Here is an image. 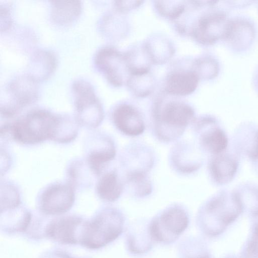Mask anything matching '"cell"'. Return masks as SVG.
I'll return each instance as SVG.
<instances>
[{
  "instance_id": "25",
  "label": "cell",
  "mask_w": 258,
  "mask_h": 258,
  "mask_svg": "<svg viewBox=\"0 0 258 258\" xmlns=\"http://www.w3.org/2000/svg\"><path fill=\"white\" fill-rule=\"evenodd\" d=\"M130 75L150 72L152 62L143 44L136 45L124 53Z\"/></svg>"
},
{
  "instance_id": "6",
  "label": "cell",
  "mask_w": 258,
  "mask_h": 258,
  "mask_svg": "<svg viewBox=\"0 0 258 258\" xmlns=\"http://www.w3.org/2000/svg\"><path fill=\"white\" fill-rule=\"evenodd\" d=\"M75 120L88 128H96L102 122L104 110L92 86L84 80L73 83Z\"/></svg>"
},
{
  "instance_id": "9",
  "label": "cell",
  "mask_w": 258,
  "mask_h": 258,
  "mask_svg": "<svg viewBox=\"0 0 258 258\" xmlns=\"http://www.w3.org/2000/svg\"><path fill=\"white\" fill-rule=\"evenodd\" d=\"M95 63L107 81L115 87H120L130 76L124 53L111 46L100 48L95 56Z\"/></svg>"
},
{
  "instance_id": "12",
  "label": "cell",
  "mask_w": 258,
  "mask_h": 258,
  "mask_svg": "<svg viewBox=\"0 0 258 258\" xmlns=\"http://www.w3.org/2000/svg\"><path fill=\"white\" fill-rule=\"evenodd\" d=\"M75 199L73 186L69 183L56 182L48 185L40 192L39 205L44 213L58 215L69 211Z\"/></svg>"
},
{
  "instance_id": "11",
  "label": "cell",
  "mask_w": 258,
  "mask_h": 258,
  "mask_svg": "<svg viewBox=\"0 0 258 258\" xmlns=\"http://www.w3.org/2000/svg\"><path fill=\"white\" fill-rule=\"evenodd\" d=\"M155 155L152 148L142 142L134 141L121 150L119 163L123 175L134 173L149 172L155 164Z\"/></svg>"
},
{
  "instance_id": "27",
  "label": "cell",
  "mask_w": 258,
  "mask_h": 258,
  "mask_svg": "<svg viewBox=\"0 0 258 258\" xmlns=\"http://www.w3.org/2000/svg\"><path fill=\"white\" fill-rule=\"evenodd\" d=\"M177 250L179 258H211L204 242L194 236L186 237L181 241Z\"/></svg>"
},
{
  "instance_id": "33",
  "label": "cell",
  "mask_w": 258,
  "mask_h": 258,
  "mask_svg": "<svg viewBox=\"0 0 258 258\" xmlns=\"http://www.w3.org/2000/svg\"><path fill=\"white\" fill-rule=\"evenodd\" d=\"M249 156L251 160L258 163V132L255 134L253 146L249 152Z\"/></svg>"
},
{
  "instance_id": "7",
  "label": "cell",
  "mask_w": 258,
  "mask_h": 258,
  "mask_svg": "<svg viewBox=\"0 0 258 258\" xmlns=\"http://www.w3.org/2000/svg\"><path fill=\"white\" fill-rule=\"evenodd\" d=\"M37 82L28 75L13 80L6 90L1 112L5 117L13 116L24 107L36 101L38 97Z\"/></svg>"
},
{
  "instance_id": "2",
  "label": "cell",
  "mask_w": 258,
  "mask_h": 258,
  "mask_svg": "<svg viewBox=\"0 0 258 258\" xmlns=\"http://www.w3.org/2000/svg\"><path fill=\"white\" fill-rule=\"evenodd\" d=\"M63 116L44 109L31 111L12 124L2 127L4 134L24 145H34L47 140L56 142Z\"/></svg>"
},
{
  "instance_id": "14",
  "label": "cell",
  "mask_w": 258,
  "mask_h": 258,
  "mask_svg": "<svg viewBox=\"0 0 258 258\" xmlns=\"http://www.w3.org/2000/svg\"><path fill=\"white\" fill-rule=\"evenodd\" d=\"M111 119L116 129L127 137L140 136L146 130V122L142 113L128 103L117 105L112 111Z\"/></svg>"
},
{
  "instance_id": "23",
  "label": "cell",
  "mask_w": 258,
  "mask_h": 258,
  "mask_svg": "<svg viewBox=\"0 0 258 258\" xmlns=\"http://www.w3.org/2000/svg\"><path fill=\"white\" fill-rule=\"evenodd\" d=\"M55 58L51 52L47 51L37 52L32 58L29 76L37 81L45 79L53 72L55 67Z\"/></svg>"
},
{
  "instance_id": "29",
  "label": "cell",
  "mask_w": 258,
  "mask_h": 258,
  "mask_svg": "<svg viewBox=\"0 0 258 258\" xmlns=\"http://www.w3.org/2000/svg\"><path fill=\"white\" fill-rule=\"evenodd\" d=\"M192 70L199 78L211 79L215 77L217 72V65L212 58L201 56L194 61Z\"/></svg>"
},
{
  "instance_id": "10",
  "label": "cell",
  "mask_w": 258,
  "mask_h": 258,
  "mask_svg": "<svg viewBox=\"0 0 258 258\" xmlns=\"http://www.w3.org/2000/svg\"><path fill=\"white\" fill-rule=\"evenodd\" d=\"M202 153L196 142L180 139L174 143L169 151V164L178 174H193L203 165Z\"/></svg>"
},
{
  "instance_id": "16",
  "label": "cell",
  "mask_w": 258,
  "mask_h": 258,
  "mask_svg": "<svg viewBox=\"0 0 258 258\" xmlns=\"http://www.w3.org/2000/svg\"><path fill=\"white\" fill-rule=\"evenodd\" d=\"M199 77L191 70H178L171 72L165 82V91L171 95L184 96L197 89Z\"/></svg>"
},
{
  "instance_id": "3",
  "label": "cell",
  "mask_w": 258,
  "mask_h": 258,
  "mask_svg": "<svg viewBox=\"0 0 258 258\" xmlns=\"http://www.w3.org/2000/svg\"><path fill=\"white\" fill-rule=\"evenodd\" d=\"M243 204L236 192H219L200 207L196 221L200 230L208 236L221 233L241 213Z\"/></svg>"
},
{
  "instance_id": "20",
  "label": "cell",
  "mask_w": 258,
  "mask_h": 258,
  "mask_svg": "<svg viewBox=\"0 0 258 258\" xmlns=\"http://www.w3.org/2000/svg\"><path fill=\"white\" fill-rule=\"evenodd\" d=\"M126 243L128 250L133 254H143L150 250L153 241L149 231V222L137 221L131 225Z\"/></svg>"
},
{
  "instance_id": "28",
  "label": "cell",
  "mask_w": 258,
  "mask_h": 258,
  "mask_svg": "<svg viewBox=\"0 0 258 258\" xmlns=\"http://www.w3.org/2000/svg\"><path fill=\"white\" fill-rule=\"evenodd\" d=\"M154 5L160 16L171 20L180 18L186 10L184 1H156Z\"/></svg>"
},
{
  "instance_id": "17",
  "label": "cell",
  "mask_w": 258,
  "mask_h": 258,
  "mask_svg": "<svg viewBox=\"0 0 258 258\" xmlns=\"http://www.w3.org/2000/svg\"><path fill=\"white\" fill-rule=\"evenodd\" d=\"M208 168L212 181L217 184L223 185L233 179L237 170L238 163L232 156L222 153L211 157Z\"/></svg>"
},
{
  "instance_id": "13",
  "label": "cell",
  "mask_w": 258,
  "mask_h": 258,
  "mask_svg": "<svg viewBox=\"0 0 258 258\" xmlns=\"http://www.w3.org/2000/svg\"><path fill=\"white\" fill-rule=\"evenodd\" d=\"M229 22L221 12H211L200 16L189 30L190 35L199 43L211 44L220 38H226Z\"/></svg>"
},
{
  "instance_id": "5",
  "label": "cell",
  "mask_w": 258,
  "mask_h": 258,
  "mask_svg": "<svg viewBox=\"0 0 258 258\" xmlns=\"http://www.w3.org/2000/svg\"><path fill=\"white\" fill-rule=\"evenodd\" d=\"M189 223L187 209L182 204H172L160 211L149 222V231L153 241L163 245L175 242Z\"/></svg>"
},
{
  "instance_id": "4",
  "label": "cell",
  "mask_w": 258,
  "mask_h": 258,
  "mask_svg": "<svg viewBox=\"0 0 258 258\" xmlns=\"http://www.w3.org/2000/svg\"><path fill=\"white\" fill-rule=\"evenodd\" d=\"M125 221V217L120 209L112 207L104 208L84 225L80 242L89 248L103 247L121 234Z\"/></svg>"
},
{
  "instance_id": "21",
  "label": "cell",
  "mask_w": 258,
  "mask_h": 258,
  "mask_svg": "<svg viewBox=\"0 0 258 258\" xmlns=\"http://www.w3.org/2000/svg\"><path fill=\"white\" fill-rule=\"evenodd\" d=\"M143 44L152 63L155 64L165 63L175 52L171 40L160 34L149 36Z\"/></svg>"
},
{
  "instance_id": "8",
  "label": "cell",
  "mask_w": 258,
  "mask_h": 258,
  "mask_svg": "<svg viewBox=\"0 0 258 258\" xmlns=\"http://www.w3.org/2000/svg\"><path fill=\"white\" fill-rule=\"evenodd\" d=\"M216 123L214 118L204 115L196 117L191 124L198 147L203 153L212 156L223 153L228 145L227 136Z\"/></svg>"
},
{
  "instance_id": "1",
  "label": "cell",
  "mask_w": 258,
  "mask_h": 258,
  "mask_svg": "<svg viewBox=\"0 0 258 258\" xmlns=\"http://www.w3.org/2000/svg\"><path fill=\"white\" fill-rule=\"evenodd\" d=\"M195 118V110L188 103L178 100L158 99L151 108V132L162 143H174L180 139Z\"/></svg>"
},
{
  "instance_id": "18",
  "label": "cell",
  "mask_w": 258,
  "mask_h": 258,
  "mask_svg": "<svg viewBox=\"0 0 258 258\" xmlns=\"http://www.w3.org/2000/svg\"><path fill=\"white\" fill-rule=\"evenodd\" d=\"M82 219L76 216H68L53 221L47 226L46 233L56 241L73 244L78 242L77 232Z\"/></svg>"
},
{
  "instance_id": "24",
  "label": "cell",
  "mask_w": 258,
  "mask_h": 258,
  "mask_svg": "<svg viewBox=\"0 0 258 258\" xmlns=\"http://www.w3.org/2000/svg\"><path fill=\"white\" fill-rule=\"evenodd\" d=\"M51 17L56 23L67 24L79 15L82 5L79 1H55L51 4Z\"/></svg>"
},
{
  "instance_id": "26",
  "label": "cell",
  "mask_w": 258,
  "mask_h": 258,
  "mask_svg": "<svg viewBox=\"0 0 258 258\" xmlns=\"http://www.w3.org/2000/svg\"><path fill=\"white\" fill-rule=\"evenodd\" d=\"M128 88L136 97L148 96L155 88V79L151 73L130 75L126 82Z\"/></svg>"
},
{
  "instance_id": "19",
  "label": "cell",
  "mask_w": 258,
  "mask_h": 258,
  "mask_svg": "<svg viewBox=\"0 0 258 258\" xmlns=\"http://www.w3.org/2000/svg\"><path fill=\"white\" fill-rule=\"evenodd\" d=\"M124 191L123 177L116 168L105 172L101 175L96 185L97 196L103 201L108 203L118 200Z\"/></svg>"
},
{
  "instance_id": "22",
  "label": "cell",
  "mask_w": 258,
  "mask_h": 258,
  "mask_svg": "<svg viewBox=\"0 0 258 258\" xmlns=\"http://www.w3.org/2000/svg\"><path fill=\"white\" fill-rule=\"evenodd\" d=\"M124 191L136 199H144L153 191V184L146 173H134L124 175Z\"/></svg>"
},
{
  "instance_id": "15",
  "label": "cell",
  "mask_w": 258,
  "mask_h": 258,
  "mask_svg": "<svg viewBox=\"0 0 258 258\" xmlns=\"http://www.w3.org/2000/svg\"><path fill=\"white\" fill-rule=\"evenodd\" d=\"M87 152L86 161L91 171L99 175L116 157L117 149L114 140L108 135L99 134L95 137Z\"/></svg>"
},
{
  "instance_id": "30",
  "label": "cell",
  "mask_w": 258,
  "mask_h": 258,
  "mask_svg": "<svg viewBox=\"0 0 258 258\" xmlns=\"http://www.w3.org/2000/svg\"><path fill=\"white\" fill-rule=\"evenodd\" d=\"M1 209H13L20 204V195L16 186L10 183L1 185Z\"/></svg>"
},
{
  "instance_id": "31",
  "label": "cell",
  "mask_w": 258,
  "mask_h": 258,
  "mask_svg": "<svg viewBox=\"0 0 258 258\" xmlns=\"http://www.w3.org/2000/svg\"><path fill=\"white\" fill-rule=\"evenodd\" d=\"M245 258H258V221L254 224L245 249Z\"/></svg>"
},
{
  "instance_id": "32",
  "label": "cell",
  "mask_w": 258,
  "mask_h": 258,
  "mask_svg": "<svg viewBox=\"0 0 258 258\" xmlns=\"http://www.w3.org/2000/svg\"><path fill=\"white\" fill-rule=\"evenodd\" d=\"M144 3L142 1H116L114 6L116 11L124 13L140 7Z\"/></svg>"
}]
</instances>
